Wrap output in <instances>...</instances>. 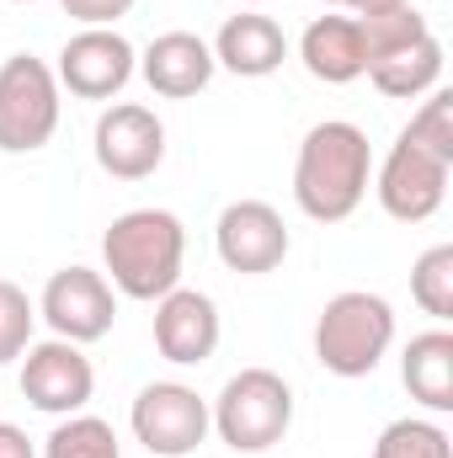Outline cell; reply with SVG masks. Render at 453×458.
<instances>
[{
    "label": "cell",
    "mask_w": 453,
    "mask_h": 458,
    "mask_svg": "<svg viewBox=\"0 0 453 458\" xmlns=\"http://www.w3.org/2000/svg\"><path fill=\"white\" fill-rule=\"evenodd\" d=\"M373 176V149L357 123H315L294 160V203L315 225H341L363 208Z\"/></svg>",
    "instance_id": "obj_1"
},
{
    "label": "cell",
    "mask_w": 453,
    "mask_h": 458,
    "mask_svg": "<svg viewBox=\"0 0 453 458\" xmlns=\"http://www.w3.org/2000/svg\"><path fill=\"white\" fill-rule=\"evenodd\" d=\"M182 256H187V229L166 208L117 214L113 229L102 234V261L113 272V288L139 304H155L171 288H182Z\"/></svg>",
    "instance_id": "obj_2"
},
{
    "label": "cell",
    "mask_w": 453,
    "mask_h": 458,
    "mask_svg": "<svg viewBox=\"0 0 453 458\" xmlns=\"http://www.w3.org/2000/svg\"><path fill=\"white\" fill-rule=\"evenodd\" d=\"M389 342H395V310L368 288H346L326 299L315 320V357L337 378H368L384 362Z\"/></svg>",
    "instance_id": "obj_3"
},
{
    "label": "cell",
    "mask_w": 453,
    "mask_h": 458,
    "mask_svg": "<svg viewBox=\"0 0 453 458\" xmlns=\"http://www.w3.org/2000/svg\"><path fill=\"white\" fill-rule=\"evenodd\" d=\"M209 421L235 454H267L294 427V389L272 368H240L219 389Z\"/></svg>",
    "instance_id": "obj_4"
},
{
    "label": "cell",
    "mask_w": 453,
    "mask_h": 458,
    "mask_svg": "<svg viewBox=\"0 0 453 458\" xmlns=\"http://www.w3.org/2000/svg\"><path fill=\"white\" fill-rule=\"evenodd\" d=\"M59 128V81L43 59L11 54L0 64V149L32 155Z\"/></svg>",
    "instance_id": "obj_5"
},
{
    "label": "cell",
    "mask_w": 453,
    "mask_h": 458,
    "mask_svg": "<svg viewBox=\"0 0 453 458\" xmlns=\"http://www.w3.org/2000/svg\"><path fill=\"white\" fill-rule=\"evenodd\" d=\"M128 427L155 458H187L203 448L214 421H209V400L192 384L166 378V384H144L139 389V400L128 411Z\"/></svg>",
    "instance_id": "obj_6"
},
{
    "label": "cell",
    "mask_w": 453,
    "mask_h": 458,
    "mask_svg": "<svg viewBox=\"0 0 453 458\" xmlns=\"http://www.w3.org/2000/svg\"><path fill=\"white\" fill-rule=\"evenodd\" d=\"M38 315L48 320V331H54L59 342H75V346L102 342L117 320L113 283H107L102 272H91V267H64V272L48 277Z\"/></svg>",
    "instance_id": "obj_7"
},
{
    "label": "cell",
    "mask_w": 453,
    "mask_h": 458,
    "mask_svg": "<svg viewBox=\"0 0 453 458\" xmlns=\"http://www.w3.org/2000/svg\"><path fill=\"white\" fill-rule=\"evenodd\" d=\"M449 171H453L449 160H438V155H427V149L395 139V149L384 155L379 182H373L379 208H384L389 219H400V225L432 219V214L443 208V198H449Z\"/></svg>",
    "instance_id": "obj_8"
},
{
    "label": "cell",
    "mask_w": 453,
    "mask_h": 458,
    "mask_svg": "<svg viewBox=\"0 0 453 458\" xmlns=\"http://www.w3.org/2000/svg\"><path fill=\"white\" fill-rule=\"evenodd\" d=\"M91 149H97V165L117 176V182H144L160 171L166 160V123L139 107V102H117L97 117V133H91Z\"/></svg>",
    "instance_id": "obj_9"
},
{
    "label": "cell",
    "mask_w": 453,
    "mask_h": 458,
    "mask_svg": "<svg viewBox=\"0 0 453 458\" xmlns=\"http://www.w3.org/2000/svg\"><path fill=\"white\" fill-rule=\"evenodd\" d=\"M54 81L81 102H107L133 81V43L113 27H86L59 48Z\"/></svg>",
    "instance_id": "obj_10"
},
{
    "label": "cell",
    "mask_w": 453,
    "mask_h": 458,
    "mask_svg": "<svg viewBox=\"0 0 453 458\" xmlns=\"http://www.w3.org/2000/svg\"><path fill=\"white\" fill-rule=\"evenodd\" d=\"M214 245H219V261L240 277H261V272H278L283 256H288V225L272 203L261 198H240L229 203L214 225Z\"/></svg>",
    "instance_id": "obj_11"
},
{
    "label": "cell",
    "mask_w": 453,
    "mask_h": 458,
    "mask_svg": "<svg viewBox=\"0 0 453 458\" xmlns=\"http://www.w3.org/2000/svg\"><path fill=\"white\" fill-rule=\"evenodd\" d=\"M97 389V373H91V357L75 342H38L21 352V394L27 405L48 411V416H75L86 411Z\"/></svg>",
    "instance_id": "obj_12"
},
{
    "label": "cell",
    "mask_w": 453,
    "mask_h": 458,
    "mask_svg": "<svg viewBox=\"0 0 453 458\" xmlns=\"http://www.w3.org/2000/svg\"><path fill=\"white\" fill-rule=\"evenodd\" d=\"M155 346L176 368L209 362L214 346H219V310H214V299L198 293V288H171L166 299H155Z\"/></svg>",
    "instance_id": "obj_13"
},
{
    "label": "cell",
    "mask_w": 453,
    "mask_h": 458,
    "mask_svg": "<svg viewBox=\"0 0 453 458\" xmlns=\"http://www.w3.org/2000/svg\"><path fill=\"white\" fill-rule=\"evenodd\" d=\"M139 70H144V81H150L155 97L187 102V97H198V91L214 81L219 64H214V48H209L198 32H160V38L144 48Z\"/></svg>",
    "instance_id": "obj_14"
},
{
    "label": "cell",
    "mask_w": 453,
    "mask_h": 458,
    "mask_svg": "<svg viewBox=\"0 0 453 458\" xmlns=\"http://www.w3.org/2000/svg\"><path fill=\"white\" fill-rule=\"evenodd\" d=\"M283 59H288V38H283V27H278L272 16H261V11L229 16L225 27H219V38H214V64H225L229 75H240V81H261V75H272Z\"/></svg>",
    "instance_id": "obj_15"
},
{
    "label": "cell",
    "mask_w": 453,
    "mask_h": 458,
    "mask_svg": "<svg viewBox=\"0 0 453 458\" xmlns=\"http://www.w3.org/2000/svg\"><path fill=\"white\" fill-rule=\"evenodd\" d=\"M299 59L315 81L326 86H346L368 70V54H363V32H357V16H315L299 38Z\"/></svg>",
    "instance_id": "obj_16"
},
{
    "label": "cell",
    "mask_w": 453,
    "mask_h": 458,
    "mask_svg": "<svg viewBox=\"0 0 453 458\" xmlns=\"http://www.w3.org/2000/svg\"><path fill=\"white\" fill-rule=\"evenodd\" d=\"M400 378L411 389V400H422L432 416L453 411V336L449 331H422L411 336L400 357Z\"/></svg>",
    "instance_id": "obj_17"
},
{
    "label": "cell",
    "mask_w": 453,
    "mask_h": 458,
    "mask_svg": "<svg viewBox=\"0 0 453 458\" xmlns=\"http://www.w3.org/2000/svg\"><path fill=\"white\" fill-rule=\"evenodd\" d=\"M363 75H368L384 97L411 102V97H422V91L438 86V75H443V43L427 32L422 43H411V48H400V54H389V59H373Z\"/></svg>",
    "instance_id": "obj_18"
},
{
    "label": "cell",
    "mask_w": 453,
    "mask_h": 458,
    "mask_svg": "<svg viewBox=\"0 0 453 458\" xmlns=\"http://www.w3.org/2000/svg\"><path fill=\"white\" fill-rule=\"evenodd\" d=\"M357 32H363V54H368V64H373V59H389V54L422 43L432 27H427V16H422L416 5H395V11L357 16Z\"/></svg>",
    "instance_id": "obj_19"
},
{
    "label": "cell",
    "mask_w": 453,
    "mask_h": 458,
    "mask_svg": "<svg viewBox=\"0 0 453 458\" xmlns=\"http://www.w3.org/2000/svg\"><path fill=\"white\" fill-rule=\"evenodd\" d=\"M43 458H123L117 432L102 416H64L54 432H48V454Z\"/></svg>",
    "instance_id": "obj_20"
},
{
    "label": "cell",
    "mask_w": 453,
    "mask_h": 458,
    "mask_svg": "<svg viewBox=\"0 0 453 458\" xmlns=\"http://www.w3.org/2000/svg\"><path fill=\"white\" fill-rule=\"evenodd\" d=\"M373 458H453V437L438 421H389L373 443Z\"/></svg>",
    "instance_id": "obj_21"
},
{
    "label": "cell",
    "mask_w": 453,
    "mask_h": 458,
    "mask_svg": "<svg viewBox=\"0 0 453 458\" xmlns=\"http://www.w3.org/2000/svg\"><path fill=\"white\" fill-rule=\"evenodd\" d=\"M411 299L432 320H453V245L422 250V261L411 267Z\"/></svg>",
    "instance_id": "obj_22"
},
{
    "label": "cell",
    "mask_w": 453,
    "mask_h": 458,
    "mask_svg": "<svg viewBox=\"0 0 453 458\" xmlns=\"http://www.w3.org/2000/svg\"><path fill=\"white\" fill-rule=\"evenodd\" d=\"M400 139L453 165V91H432V97L422 102V113L400 128Z\"/></svg>",
    "instance_id": "obj_23"
},
{
    "label": "cell",
    "mask_w": 453,
    "mask_h": 458,
    "mask_svg": "<svg viewBox=\"0 0 453 458\" xmlns=\"http://www.w3.org/2000/svg\"><path fill=\"white\" fill-rule=\"evenodd\" d=\"M32 320H38L32 299H27L16 283L0 277V362H16V357L32 346Z\"/></svg>",
    "instance_id": "obj_24"
},
{
    "label": "cell",
    "mask_w": 453,
    "mask_h": 458,
    "mask_svg": "<svg viewBox=\"0 0 453 458\" xmlns=\"http://www.w3.org/2000/svg\"><path fill=\"white\" fill-rule=\"evenodd\" d=\"M128 11H133V0H64V16H75L81 27H113Z\"/></svg>",
    "instance_id": "obj_25"
},
{
    "label": "cell",
    "mask_w": 453,
    "mask_h": 458,
    "mask_svg": "<svg viewBox=\"0 0 453 458\" xmlns=\"http://www.w3.org/2000/svg\"><path fill=\"white\" fill-rule=\"evenodd\" d=\"M0 458H38V454H32V437H27L21 427L0 421Z\"/></svg>",
    "instance_id": "obj_26"
},
{
    "label": "cell",
    "mask_w": 453,
    "mask_h": 458,
    "mask_svg": "<svg viewBox=\"0 0 453 458\" xmlns=\"http://www.w3.org/2000/svg\"><path fill=\"white\" fill-rule=\"evenodd\" d=\"M357 16H373V11H395V5H411V0H346Z\"/></svg>",
    "instance_id": "obj_27"
},
{
    "label": "cell",
    "mask_w": 453,
    "mask_h": 458,
    "mask_svg": "<svg viewBox=\"0 0 453 458\" xmlns=\"http://www.w3.org/2000/svg\"><path fill=\"white\" fill-rule=\"evenodd\" d=\"M326 5H346V0H326Z\"/></svg>",
    "instance_id": "obj_28"
},
{
    "label": "cell",
    "mask_w": 453,
    "mask_h": 458,
    "mask_svg": "<svg viewBox=\"0 0 453 458\" xmlns=\"http://www.w3.org/2000/svg\"><path fill=\"white\" fill-rule=\"evenodd\" d=\"M245 5H261V0H245Z\"/></svg>",
    "instance_id": "obj_29"
},
{
    "label": "cell",
    "mask_w": 453,
    "mask_h": 458,
    "mask_svg": "<svg viewBox=\"0 0 453 458\" xmlns=\"http://www.w3.org/2000/svg\"><path fill=\"white\" fill-rule=\"evenodd\" d=\"M16 5H27V0H16Z\"/></svg>",
    "instance_id": "obj_30"
}]
</instances>
